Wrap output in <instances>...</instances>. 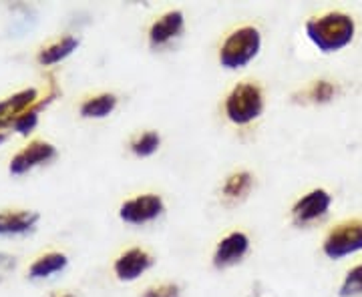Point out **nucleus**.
Returning <instances> with one entry per match:
<instances>
[{
    "instance_id": "nucleus-13",
    "label": "nucleus",
    "mask_w": 362,
    "mask_h": 297,
    "mask_svg": "<svg viewBox=\"0 0 362 297\" xmlns=\"http://www.w3.org/2000/svg\"><path fill=\"white\" fill-rule=\"evenodd\" d=\"M69 263L65 253L61 251H49V253H42L39 257L35 259L28 267V277L30 279H47L54 273L63 272Z\"/></svg>"
},
{
    "instance_id": "nucleus-20",
    "label": "nucleus",
    "mask_w": 362,
    "mask_h": 297,
    "mask_svg": "<svg viewBox=\"0 0 362 297\" xmlns=\"http://www.w3.org/2000/svg\"><path fill=\"white\" fill-rule=\"evenodd\" d=\"M141 297H180V287L175 284L151 285L143 291Z\"/></svg>"
},
{
    "instance_id": "nucleus-12",
    "label": "nucleus",
    "mask_w": 362,
    "mask_h": 297,
    "mask_svg": "<svg viewBox=\"0 0 362 297\" xmlns=\"http://www.w3.org/2000/svg\"><path fill=\"white\" fill-rule=\"evenodd\" d=\"M40 215L28 209H6L0 211V235H23L35 229Z\"/></svg>"
},
{
    "instance_id": "nucleus-7",
    "label": "nucleus",
    "mask_w": 362,
    "mask_h": 297,
    "mask_svg": "<svg viewBox=\"0 0 362 297\" xmlns=\"http://www.w3.org/2000/svg\"><path fill=\"white\" fill-rule=\"evenodd\" d=\"M250 251V237L244 231H232L228 233L214 251V265L218 269H226L232 267L235 263H240L246 257Z\"/></svg>"
},
{
    "instance_id": "nucleus-4",
    "label": "nucleus",
    "mask_w": 362,
    "mask_h": 297,
    "mask_svg": "<svg viewBox=\"0 0 362 297\" xmlns=\"http://www.w3.org/2000/svg\"><path fill=\"white\" fill-rule=\"evenodd\" d=\"M324 255L330 259H342L362 251V221L350 219L338 223L326 235L322 243Z\"/></svg>"
},
{
    "instance_id": "nucleus-9",
    "label": "nucleus",
    "mask_w": 362,
    "mask_h": 297,
    "mask_svg": "<svg viewBox=\"0 0 362 297\" xmlns=\"http://www.w3.org/2000/svg\"><path fill=\"white\" fill-rule=\"evenodd\" d=\"M332 197L324 189H312L310 193L300 197L294 207H292V215L296 223H312V221L320 219L326 215V211L330 209Z\"/></svg>"
},
{
    "instance_id": "nucleus-16",
    "label": "nucleus",
    "mask_w": 362,
    "mask_h": 297,
    "mask_svg": "<svg viewBox=\"0 0 362 297\" xmlns=\"http://www.w3.org/2000/svg\"><path fill=\"white\" fill-rule=\"evenodd\" d=\"M252 185H254L252 173H247V171H235V173H232V175L226 179V183H223L221 195H223L226 199L238 201V199H244V197L250 193Z\"/></svg>"
},
{
    "instance_id": "nucleus-15",
    "label": "nucleus",
    "mask_w": 362,
    "mask_h": 297,
    "mask_svg": "<svg viewBox=\"0 0 362 297\" xmlns=\"http://www.w3.org/2000/svg\"><path fill=\"white\" fill-rule=\"evenodd\" d=\"M117 99L113 92H101V95H93L89 99H85L81 103V116L85 119H105L117 109Z\"/></svg>"
},
{
    "instance_id": "nucleus-8",
    "label": "nucleus",
    "mask_w": 362,
    "mask_h": 297,
    "mask_svg": "<svg viewBox=\"0 0 362 297\" xmlns=\"http://www.w3.org/2000/svg\"><path fill=\"white\" fill-rule=\"evenodd\" d=\"M153 265V257L141 249V247H131L127 251H123L113 263V272H115L119 281H135L139 279L143 273L147 272Z\"/></svg>"
},
{
    "instance_id": "nucleus-11",
    "label": "nucleus",
    "mask_w": 362,
    "mask_h": 297,
    "mask_svg": "<svg viewBox=\"0 0 362 297\" xmlns=\"http://www.w3.org/2000/svg\"><path fill=\"white\" fill-rule=\"evenodd\" d=\"M185 18L181 11H169L163 16H159L149 28V42L151 47H165L168 42L177 39L183 32Z\"/></svg>"
},
{
    "instance_id": "nucleus-19",
    "label": "nucleus",
    "mask_w": 362,
    "mask_h": 297,
    "mask_svg": "<svg viewBox=\"0 0 362 297\" xmlns=\"http://www.w3.org/2000/svg\"><path fill=\"white\" fill-rule=\"evenodd\" d=\"M334 95H337V87L330 80H316L306 91V97L310 99L312 103H328V101L334 99Z\"/></svg>"
},
{
    "instance_id": "nucleus-6",
    "label": "nucleus",
    "mask_w": 362,
    "mask_h": 297,
    "mask_svg": "<svg viewBox=\"0 0 362 297\" xmlns=\"http://www.w3.org/2000/svg\"><path fill=\"white\" fill-rule=\"evenodd\" d=\"M54 155H57L54 145H51L49 141H42V139H35V141L28 143L26 147H23V149L11 159L8 171H11L13 175H25L30 169L39 167L42 163L54 159Z\"/></svg>"
},
{
    "instance_id": "nucleus-23",
    "label": "nucleus",
    "mask_w": 362,
    "mask_h": 297,
    "mask_svg": "<svg viewBox=\"0 0 362 297\" xmlns=\"http://www.w3.org/2000/svg\"><path fill=\"white\" fill-rule=\"evenodd\" d=\"M4 141H6V133H2V131H0V145H2Z\"/></svg>"
},
{
    "instance_id": "nucleus-3",
    "label": "nucleus",
    "mask_w": 362,
    "mask_h": 297,
    "mask_svg": "<svg viewBox=\"0 0 362 297\" xmlns=\"http://www.w3.org/2000/svg\"><path fill=\"white\" fill-rule=\"evenodd\" d=\"M223 111L233 125L244 127V125L254 123L264 113V92L259 89V85L250 83V80L235 85L226 97Z\"/></svg>"
},
{
    "instance_id": "nucleus-18",
    "label": "nucleus",
    "mask_w": 362,
    "mask_h": 297,
    "mask_svg": "<svg viewBox=\"0 0 362 297\" xmlns=\"http://www.w3.org/2000/svg\"><path fill=\"white\" fill-rule=\"evenodd\" d=\"M362 296V263L352 267L340 285V297Z\"/></svg>"
},
{
    "instance_id": "nucleus-21",
    "label": "nucleus",
    "mask_w": 362,
    "mask_h": 297,
    "mask_svg": "<svg viewBox=\"0 0 362 297\" xmlns=\"http://www.w3.org/2000/svg\"><path fill=\"white\" fill-rule=\"evenodd\" d=\"M0 265H4V267H14V257L0 253Z\"/></svg>"
},
{
    "instance_id": "nucleus-2",
    "label": "nucleus",
    "mask_w": 362,
    "mask_h": 297,
    "mask_svg": "<svg viewBox=\"0 0 362 297\" xmlns=\"http://www.w3.org/2000/svg\"><path fill=\"white\" fill-rule=\"evenodd\" d=\"M262 49V35L256 26L246 25L232 30L221 42L220 63L223 68H244L247 66Z\"/></svg>"
},
{
    "instance_id": "nucleus-1",
    "label": "nucleus",
    "mask_w": 362,
    "mask_h": 297,
    "mask_svg": "<svg viewBox=\"0 0 362 297\" xmlns=\"http://www.w3.org/2000/svg\"><path fill=\"white\" fill-rule=\"evenodd\" d=\"M354 18L344 13H326L306 23V37L322 52H337L354 39Z\"/></svg>"
},
{
    "instance_id": "nucleus-14",
    "label": "nucleus",
    "mask_w": 362,
    "mask_h": 297,
    "mask_svg": "<svg viewBox=\"0 0 362 297\" xmlns=\"http://www.w3.org/2000/svg\"><path fill=\"white\" fill-rule=\"evenodd\" d=\"M78 47V39L77 37H71V35H66L63 39L54 40L51 44H47V47H42L37 54V61H39L42 66H51L57 65V63H61V61H65L66 56H71L73 52L77 51Z\"/></svg>"
},
{
    "instance_id": "nucleus-5",
    "label": "nucleus",
    "mask_w": 362,
    "mask_h": 297,
    "mask_svg": "<svg viewBox=\"0 0 362 297\" xmlns=\"http://www.w3.org/2000/svg\"><path fill=\"white\" fill-rule=\"evenodd\" d=\"M163 199L157 193H143L123 201V205L119 207V217L125 223L131 225H143L149 221L157 219L163 213Z\"/></svg>"
},
{
    "instance_id": "nucleus-10",
    "label": "nucleus",
    "mask_w": 362,
    "mask_h": 297,
    "mask_svg": "<svg viewBox=\"0 0 362 297\" xmlns=\"http://www.w3.org/2000/svg\"><path fill=\"white\" fill-rule=\"evenodd\" d=\"M42 99L39 97L37 89H23V91L14 92L11 97H6L4 101H0V129L4 127H13L16 116H21L26 111H30L33 107H37Z\"/></svg>"
},
{
    "instance_id": "nucleus-17",
    "label": "nucleus",
    "mask_w": 362,
    "mask_h": 297,
    "mask_svg": "<svg viewBox=\"0 0 362 297\" xmlns=\"http://www.w3.org/2000/svg\"><path fill=\"white\" fill-rule=\"evenodd\" d=\"M159 145H161V137H159V133L157 131H145L141 135H137L133 141H131V151H133V155L137 157H149L156 153L157 149H159Z\"/></svg>"
},
{
    "instance_id": "nucleus-22",
    "label": "nucleus",
    "mask_w": 362,
    "mask_h": 297,
    "mask_svg": "<svg viewBox=\"0 0 362 297\" xmlns=\"http://www.w3.org/2000/svg\"><path fill=\"white\" fill-rule=\"evenodd\" d=\"M51 297H75V296H73V293H69V291H63V293H61V291H57V293H52Z\"/></svg>"
}]
</instances>
